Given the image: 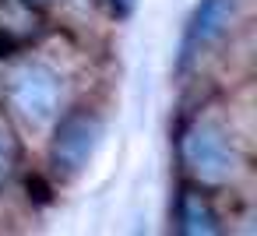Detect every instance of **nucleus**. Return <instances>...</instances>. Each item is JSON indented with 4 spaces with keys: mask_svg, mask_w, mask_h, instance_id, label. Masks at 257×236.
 <instances>
[{
    "mask_svg": "<svg viewBox=\"0 0 257 236\" xmlns=\"http://www.w3.org/2000/svg\"><path fill=\"white\" fill-rule=\"evenodd\" d=\"M11 106L32 127H46L60 109V78L46 64H22L11 74Z\"/></svg>",
    "mask_w": 257,
    "mask_h": 236,
    "instance_id": "1",
    "label": "nucleus"
},
{
    "mask_svg": "<svg viewBox=\"0 0 257 236\" xmlns=\"http://www.w3.org/2000/svg\"><path fill=\"white\" fill-rule=\"evenodd\" d=\"M183 162L204 183H225V180L236 176V166H239L229 138L215 124H194L187 131V138H183Z\"/></svg>",
    "mask_w": 257,
    "mask_h": 236,
    "instance_id": "2",
    "label": "nucleus"
},
{
    "mask_svg": "<svg viewBox=\"0 0 257 236\" xmlns=\"http://www.w3.org/2000/svg\"><path fill=\"white\" fill-rule=\"evenodd\" d=\"M99 138H102V120L99 116H92V113L64 116L60 127H57V138H53V148H50L57 173L78 176L92 162V155L99 148Z\"/></svg>",
    "mask_w": 257,
    "mask_h": 236,
    "instance_id": "3",
    "label": "nucleus"
},
{
    "mask_svg": "<svg viewBox=\"0 0 257 236\" xmlns=\"http://www.w3.org/2000/svg\"><path fill=\"white\" fill-rule=\"evenodd\" d=\"M232 22H236V0H201L183 29V46H180L183 60H190L201 50H208L211 43H218Z\"/></svg>",
    "mask_w": 257,
    "mask_h": 236,
    "instance_id": "4",
    "label": "nucleus"
},
{
    "mask_svg": "<svg viewBox=\"0 0 257 236\" xmlns=\"http://www.w3.org/2000/svg\"><path fill=\"white\" fill-rule=\"evenodd\" d=\"M180 232L187 236H211L218 232V218L201 194H183L180 201Z\"/></svg>",
    "mask_w": 257,
    "mask_h": 236,
    "instance_id": "5",
    "label": "nucleus"
},
{
    "mask_svg": "<svg viewBox=\"0 0 257 236\" xmlns=\"http://www.w3.org/2000/svg\"><path fill=\"white\" fill-rule=\"evenodd\" d=\"M8 166H11V138H8L4 127H0V176L8 173Z\"/></svg>",
    "mask_w": 257,
    "mask_h": 236,
    "instance_id": "6",
    "label": "nucleus"
},
{
    "mask_svg": "<svg viewBox=\"0 0 257 236\" xmlns=\"http://www.w3.org/2000/svg\"><path fill=\"white\" fill-rule=\"evenodd\" d=\"M113 8H116V15H120V18H127V15L134 11V0H113Z\"/></svg>",
    "mask_w": 257,
    "mask_h": 236,
    "instance_id": "7",
    "label": "nucleus"
}]
</instances>
